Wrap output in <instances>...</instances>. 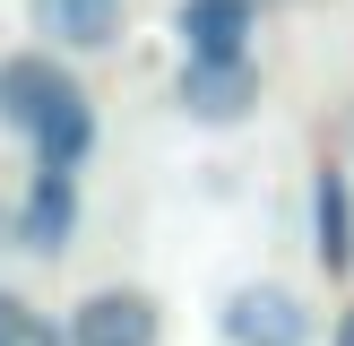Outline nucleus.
Listing matches in <instances>:
<instances>
[{
  "label": "nucleus",
  "instance_id": "nucleus-3",
  "mask_svg": "<svg viewBox=\"0 0 354 346\" xmlns=\"http://www.w3.org/2000/svg\"><path fill=\"white\" fill-rule=\"evenodd\" d=\"M173 104H182L190 121H207V130H225V121H242L259 104V69L251 61H182Z\"/></svg>",
  "mask_w": 354,
  "mask_h": 346
},
{
  "label": "nucleus",
  "instance_id": "nucleus-12",
  "mask_svg": "<svg viewBox=\"0 0 354 346\" xmlns=\"http://www.w3.org/2000/svg\"><path fill=\"white\" fill-rule=\"evenodd\" d=\"M251 9H259V0H251Z\"/></svg>",
  "mask_w": 354,
  "mask_h": 346
},
{
  "label": "nucleus",
  "instance_id": "nucleus-1",
  "mask_svg": "<svg viewBox=\"0 0 354 346\" xmlns=\"http://www.w3.org/2000/svg\"><path fill=\"white\" fill-rule=\"evenodd\" d=\"M216 329H225V346H311L320 338V311H311L286 277H242V286L225 294Z\"/></svg>",
  "mask_w": 354,
  "mask_h": 346
},
{
  "label": "nucleus",
  "instance_id": "nucleus-5",
  "mask_svg": "<svg viewBox=\"0 0 354 346\" xmlns=\"http://www.w3.org/2000/svg\"><path fill=\"white\" fill-rule=\"evenodd\" d=\"M69 234H78V182H69V173H52V165H35L26 208L9 217V242L52 260V251H69Z\"/></svg>",
  "mask_w": 354,
  "mask_h": 346
},
{
  "label": "nucleus",
  "instance_id": "nucleus-2",
  "mask_svg": "<svg viewBox=\"0 0 354 346\" xmlns=\"http://www.w3.org/2000/svg\"><path fill=\"white\" fill-rule=\"evenodd\" d=\"M156 294L147 286H95L69 311V346H156Z\"/></svg>",
  "mask_w": 354,
  "mask_h": 346
},
{
  "label": "nucleus",
  "instance_id": "nucleus-11",
  "mask_svg": "<svg viewBox=\"0 0 354 346\" xmlns=\"http://www.w3.org/2000/svg\"><path fill=\"white\" fill-rule=\"evenodd\" d=\"M337 346H354V311H346V320H337Z\"/></svg>",
  "mask_w": 354,
  "mask_h": 346
},
{
  "label": "nucleus",
  "instance_id": "nucleus-9",
  "mask_svg": "<svg viewBox=\"0 0 354 346\" xmlns=\"http://www.w3.org/2000/svg\"><path fill=\"white\" fill-rule=\"evenodd\" d=\"M86 147H95V104H86V86H69V95L44 113V130H35V165L78 173V156H86Z\"/></svg>",
  "mask_w": 354,
  "mask_h": 346
},
{
  "label": "nucleus",
  "instance_id": "nucleus-4",
  "mask_svg": "<svg viewBox=\"0 0 354 346\" xmlns=\"http://www.w3.org/2000/svg\"><path fill=\"white\" fill-rule=\"evenodd\" d=\"M26 17L52 52H113L130 35V0H26Z\"/></svg>",
  "mask_w": 354,
  "mask_h": 346
},
{
  "label": "nucleus",
  "instance_id": "nucleus-8",
  "mask_svg": "<svg viewBox=\"0 0 354 346\" xmlns=\"http://www.w3.org/2000/svg\"><path fill=\"white\" fill-rule=\"evenodd\" d=\"M311 251L328 268H354V190L337 165H320V182H311Z\"/></svg>",
  "mask_w": 354,
  "mask_h": 346
},
{
  "label": "nucleus",
  "instance_id": "nucleus-7",
  "mask_svg": "<svg viewBox=\"0 0 354 346\" xmlns=\"http://www.w3.org/2000/svg\"><path fill=\"white\" fill-rule=\"evenodd\" d=\"M173 35H182V61H251V0H182L173 9Z\"/></svg>",
  "mask_w": 354,
  "mask_h": 346
},
{
  "label": "nucleus",
  "instance_id": "nucleus-6",
  "mask_svg": "<svg viewBox=\"0 0 354 346\" xmlns=\"http://www.w3.org/2000/svg\"><path fill=\"white\" fill-rule=\"evenodd\" d=\"M69 86H78V78H69L52 52H9V61H0V121L35 138V130H44V113L69 95Z\"/></svg>",
  "mask_w": 354,
  "mask_h": 346
},
{
  "label": "nucleus",
  "instance_id": "nucleus-10",
  "mask_svg": "<svg viewBox=\"0 0 354 346\" xmlns=\"http://www.w3.org/2000/svg\"><path fill=\"white\" fill-rule=\"evenodd\" d=\"M0 346H52V329H44V320H35V311H26V303H17V294H9V286H0Z\"/></svg>",
  "mask_w": 354,
  "mask_h": 346
}]
</instances>
